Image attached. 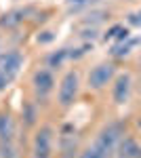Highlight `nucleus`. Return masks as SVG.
<instances>
[{
  "instance_id": "obj_1",
  "label": "nucleus",
  "mask_w": 141,
  "mask_h": 158,
  "mask_svg": "<svg viewBox=\"0 0 141 158\" xmlns=\"http://www.w3.org/2000/svg\"><path fill=\"white\" fill-rule=\"evenodd\" d=\"M55 156V129L51 124L36 127L30 146V158H53Z\"/></svg>"
},
{
  "instance_id": "obj_2",
  "label": "nucleus",
  "mask_w": 141,
  "mask_h": 158,
  "mask_svg": "<svg viewBox=\"0 0 141 158\" xmlns=\"http://www.w3.org/2000/svg\"><path fill=\"white\" fill-rule=\"evenodd\" d=\"M78 93H80V74H78V70H68V72L63 74V78L59 82V89H57L59 108L70 110L76 103Z\"/></svg>"
},
{
  "instance_id": "obj_3",
  "label": "nucleus",
  "mask_w": 141,
  "mask_h": 158,
  "mask_svg": "<svg viewBox=\"0 0 141 158\" xmlns=\"http://www.w3.org/2000/svg\"><path fill=\"white\" fill-rule=\"evenodd\" d=\"M122 137H124L122 127H120L118 122H110V124H106V127L97 133V137H95L93 143L110 158L112 154H116V148H118V143H120Z\"/></svg>"
},
{
  "instance_id": "obj_4",
  "label": "nucleus",
  "mask_w": 141,
  "mask_h": 158,
  "mask_svg": "<svg viewBox=\"0 0 141 158\" xmlns=\"http://www.w3.org/2000/svg\"><path fill=\"white\" fill-rule=\"evenodd\" d=\"M30 85H32V91H34V97L38 99V101H44V99H48V95L55 91L57 80H55L53 70H48L47 65H44V68H38V70L32 74Z\"/></svg>"
},
{
  "instance_id": "obj_5",
  "label": "nucleus",
  "mask_w": 141,
  "mask_h": 158,
  "mask_svg": "<svg viewBox=\"0 0 141 158\" xmlns=\"http://www.w3.org/2000/svg\"><path fill=\"white\" fill-rule=\"evenodd\" d=\"M114 76H116V65L112 61H101V63L93 65V70L89 72L86 85H89V89H93V91H103L114 80Z\"/></svg>"
},
{
  "instance_id": "obj_6",
  "label": "nucleus",
  "mask_w": 141,
  "mask_h": 158,
  "mask_svg": "<svg viewBox=\"0 0 141 158\" xmlns=\"http://www.w3.org/2000/svg\"><path fill=\"white\" fill-rule=\"evenodd\" d=\"M23 55H21V51H2L0 53V72L4 74L9 80H15L17 78V74H19V70L23 68Z\"/></svg>"
},
{
  "instance_id": "obj_7",
  "label": "nucleus",
  "mask_w": 141,
  "mask_h": 158,
  "mask_svg": "<svg viewBox=\"0 0 141 158\" xmlns=\"http://www.w3.org/2000/svg\"><path fill=\"white\" fill-rule=\"evenodd\" d=\"M131 86H133V78L131 74H118L116 80H114V86H112V99L116 106H124L131 97Z\"/></svg>"
},
{
  "instance_id": "obj_8",
  "label": "nucleus",
  "mask_w": 141,
  "mask_h": 158,
  "mask_svg": "<svg viewBox=\"0 0 141 158\" xmlns=\"http://www.w3.org/2000/svg\"><path fill=\"white\" fill-rule=\"evenodd\" d=\"M59 154L61 158H74L76 154V129L72 124H63L59 131Z\"/></svg>"
},
{
  "instance_id": "obj_9",
  "label": "nucleus",
  "mask_w": 141,
  "mask_h": 158,
  "mask_svg": "<svg viewBox=\"0 0 141 158\" xmlns=\"http://www.w3.org/2000/svg\"><path fill=\"white\" fill-rule=\"evenodd\" d=\"M116 156L118 158H141V143L131 135L122 137L116 148Z\"/></svg>"
},
{
  "instance_id": "obj_10",
  "label": "nucleus",
  "mask_w": 141,
  "mask_h": 158,
  "mask_svg": "<svg viewBox=\"0 0 141 158\" xmlns=\"http://www.w3.org/2000/svg\"><path fill=\"white\" fill-rule=\"evenodd\" d=\"M17 135V122L9 112L0 110V141H15Z\"/></svg>"
},
{
  "instance_id": "obj_11",
  "label": "nucleus",
  "mask_w": 141,
  "mask_h": 158,
  "mask_svg": "<svg viewBox=\"0 0 141 158\" xmlns=\"http://www.w3.org/2000/svg\"><path fill=\"white\" fill-rule=\"evenodd\" d=\"M25 17H27V9H13V11L4 13L0 17V27L2 30H13V27L23 23Z\"/></svg>"
},
{
  "instance_id": "obj_12",
  "label": "nucleus",
  "mask_w": 141,
  "mask_h": 158,
  "mask_svg": "<svg viewBox=\"0 0 141 158\" xmlns=\"http://www.w3.org/2000/svg\"><path fill=\"white\" fill-rule=\"evenodd\" d=\"M70 59H72L70 49H57V51H53V53L47 55V68L48 70H59V68H63Z\"/></svg>"
},
{
  "instance_id": "obj_13",
  "label": "nucleus",
  "mask_w": 141,
  "mask_h": 158,
  "mask_svg": "<svg viewBox=\"0 0 141 158\" xmlns=\"http://www.w3.org/2000/svg\"><path fill=\"white\" fill-rule=\"evenodd\" d=\"M0 158H21L17 141H0Z\"/></svg>"
},
{
  "instance_id": "obj_14",
  "label": "nucleus",
  "mask_w": 141,
  "mask_h": 158,
  "mask_svg": "<svg viewBox=\"0 0 141 158\" xmlns=\"http://www.w3.org/2000/svg\"><path fill=\"white\" fill-rule=\"evenodd\" d=\"M36 116H38V112H36V106L32 103V101H27V103L23 106V118H25V124H27V127L36 124Z\"/></svg>"
},
{
  "instance_id": "obj_15",
  "label": "nucleus",
  "mask_w": 141,
  "mask_h": 158,
  "mask_svg": "<svg viewBox=\"0 0 141 158\" xmlns=\"http://www.w3.org/2000/svg\"><path fill=\"white\" fill-rule=\"evenodd\" d=\"M78 158H107V156L97 146H95V143H91V146H86L82 152L78 154Z\"/></svg>"
},
{
  "instance_id": "obj_16",
  "label": "nucleus",
  "mask_w": 141,
  "mask_h": 158,
  "mask_svg": "<svg viewBox=\"0 0 141 158\" xmlns=\"http://www.w3.org/2000/svg\"><path fill=\"white\" fill-rule=\"evenodd\" d=\"M95 2H99V0H65V4L72 6V9H86V6H93Z\"/></svg>"
},
{
  "instance_id": "obj_17",
  "label": "nucleus",
  "mask_w": 141,
  "mask_h": 158,
  "mask_svg": "<svg viewBox=\"0 0 141 158\" xmlns=\"http://www.w3.org/2000/svg\"><path fill=\"white\" fill-rule=\"evenodd\" d=\"M53 40H55V34H53L51 30L40 32V34H38V42H40V44H48V42H53Z\"/></svg>"
},
{
  "instance_id": "obj_18",
  "label": "nucleus",
  "mask_w": 141,
  "mask_h": 158,
  "mask_svg": "<svg viewBox=\"0 0 141 158\" xmlns=\"http://www.w3.org/2000/svg\"><path fill=\"white\" fill-rule=\"evenodd\" d=\"M9 85H11V80H9V78H6L4 74L0 72V91H4V89H6Z\"/></svg>"
},
{
  "instance_id": "obj_19",
  "label": "nucleus",
  "mask_w": 141,
  "mask_h": 158,
  "mask_svg": "<svg viewBox=\"0 0 141 158\" xmlns=\"http://www.w3.org/2000/svg\"><path fill=\"white\" fill-rule=\"evenodd\" d=\"M137 124H139V129H141V118H139V120H137Z\"/></svg>"
}]
</instances>
